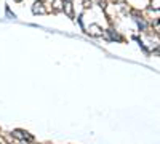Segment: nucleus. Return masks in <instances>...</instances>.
I'll return each mask as SVG.
<instances>
[{"label":"nucleus","mask_w":160,"mask_h":144,"mask_svg":"<svg viewBox=\"0 0 160 144\" xmlns=\"http://www.w3.org/2000/svg\"><path fill=\"white\" fill-rule=\"evenodd\" d=\"M34 13H45V10H43V7L40 5V3H35V7H34Z\"/></svg>","instance_id":"f257e3e1"},{"label":"nucleus","mask_w":160,"mask_h":144,"mask_svg":"<svg viewBox=\"0 0 160 144\" xmlns=\"http://www.w3.org/2000/svg\"><path fill=\"white\" fill-rule=\"evenodd\" d=\"M55 8L56 10H61V0H55Z\"/></svg>","instance_id":"f03ea898"}]
</instances>
